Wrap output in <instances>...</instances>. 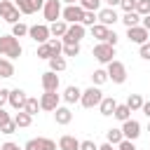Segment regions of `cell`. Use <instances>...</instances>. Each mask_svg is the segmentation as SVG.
<instances>
[{
    "instance_id": "9",
    "label": "cell",
    "mask_w": 150,
    "mask_h": 150,
    "mask_svg": "<svg viewBox=\"0 0 150 150\" xmlns=\"http://www.w3.org/2000/svg\"><path fill=\"white\" fill-rule=\"evenodd\" d=\"M61 0H45V7H42V14H45V21L52 23L56 19H61Z\"/></svg>"
},
{
    "instance_id": "17",
    "label": "cell",
    "mask_w": 150,
    "mask_h": 150,
    "mask_svg": "<svg viewBox=\"0 0 150 150\" xmlns=\"http://www.w3.org/2000/svg\"><path fill=\"white\" fill-rule=\"evenodd\" d=\"M54 120H56V124L66 127V124L73 122V110H70L68 105H59V108L54 110Z\"/></svg>"
},
{
    "instance_id": "51",
    "label": "cell",
    "mask_w": 150,
    "mask_h": 150,
    "mask_svg": "<svg viewBox=\"0 0 150 150\" xmlns=\"http://www.w3.org/2000/svg\"><path fill=\"white\" fill-rule=\"evenodd\" d=\"M7 120H12V117H9V112H7L5 108H0V124H2V122H7Z\"/></svg>"
},
{
    "instance_id": "38",
    "label": "cell",
    "mask_w": 150,
    "mask_h": 150,
    "mask_svg": "<svg viewBox=\"0 0 150 150\" xmlns=\"http://www.w3.org/2000/svg\"><path fill=\"white\" fill-rule=\"evenodd\" d=\"M134 12H138L141 16L150 14V0H136V9Z\"/></svg>"
},
{
    "instance_id": "40",
    "label": "cell",
    "mask_w": 150,
    "mask_h": 150,
    "mask_svg": "<svg viewBox=\"0 0 150 150\" xmlns=\"http://www.w3.org/2000/svg\"><path fill=\"white\" fill-rule=\"evenodd\" d=\"M96 21H98V19H96V12H84V16H82L80 23H82V26H94Z\"/></svg>"
},
{
    "instance_id": "50",
    "label": "cell",
    "mask_w": 150,
    "mask_h": 150,
    "mask_svg": "<svg viewBox=\"0 0 150 150\" xmlns=\"http://www.w3.org/2000/svg\"><path fill=\"white\" fill-rule=\"evenodd\" d=\"M141 110H143V115L150 120V101H143V105H141Z\"/></svg>"
},
{
    "instance_id": "29",
    "label": "cell",
    "mask_w": 150,
    "mask_h": 150,
    "mask_svg": "<svg viewBox=\"0 0 150 150\" xmlns=\"http://www.w3.org/2000/svg\"><path fill=\"white\" fill-rule=\"evenodd\" d=\"M23 110H26L28 115H33V117H35V115H38V110H40V101H38L35 96H28V98H26V105H23Z\"/></svg>"
},
{
    "instance_id": "57",
    "label": "cell",
    "mask_w": 150,
    "mask_h": 150,
    "mask_svg": "<svg viewBox=\"0 0 150 150\" xmlns=\"http://www.w3.org/2000/svg\"><path fill=\"white\" fill-rule=\"evenodd\" d=\"M0 89H2V87H0Z\"/></svg>"
},
{
    "instance_id": "47",
    "label": "cell",
    "mask_w": 150,
    "mask_h": 150,
    "mask_svg": "<svg viewBox=\"0 0 150 150\" xmlns=\"http://www.w3.org/2000/svg\"><path fill=\"white\" fill-rule=\"evenodd\" d=\"M117 40H120V38H117V33H115V30H110V35H108V40H105V42L115 47V45H117Z\"/></svg>"
},
{
    "instance_id": "53",
    "label": "cell",
    "mask_w": 150,
    "mask_h": 150,
    "mask_svg": "<svg viewBox=\"0 0 150 150\" xmlns=\"http://www.w3.org/2000/svg\"><path fill=\"white\" fill-rule=\"evenodd\" d=\"M45 7V0H33V9L38 12V9H42Z\"/></svg>"
},
{
    "instance_id": "55",
    "label": "cell",
    "mask_w": 150,
    "mask_h": 150,
    "mask_svg": "<svg viewBox=\"0 0 150 150\" xmlns=\"http://www.w3.org/2000/svg\"><path fill=\"white\" fill-rule=\"evenodd\" d=\"M61 2H66V5H77V0H61Z\"/></svg>"
},
{
    "instance_id": "46",
    "label": "cell",
    "mask_w": 150,
    "mask_h": 150,
    "mask_svg": "<svg viewBox=\"0 0 150 150\" xmlns=\"http://www.w3.org/2000/svg\"><path fill=\"white\" fill-rule=\"evenodd\" d=\"M0 150H23V148H19L16 143H12V141H7V143H2V145H0Z\"/></svg>"
},
{
    "instance_id": "3",
    "label": "cell",
    "mask_w": 150,
    "mask_h": 150,
    "mask_svg": "<svg viewBox=\"0 0 150 150\" xmlns=\"http://www.w3.org/2000/svg\"><path fill=\"white\" fill-rule=\"evenodd\" d=\"M101 98H103V91H101V87H94V84H91L89 89H84V91H82V96H80V103H82V108L91 110V108H98Z\"/></svg>"
},
{
    "instance_id": "20",
    "label": "cell",
    "mask_w": 150,
    "mask_h": 150,
    "mask_svg": "<svg viewBox=\"0 0 150 150\" xmlns=\"http://www.w3.org/2000/svg\"><path fill=\"white\" fill-rule=\"evenodd\" d=\"M89 28H91V38H96L98 42H105V40H108V35H110V28H108V26H103V23H98V21H96L94 26H89Z\"/></svg>"
},
{
    "instance_id": "21",
    "label": "cell",
    "mask_w": 150,
    "mask_h": 150,
    "mask_svg": "<svg viewBox=\"0 0 150 150\" xmlns=\"http://www.w3.org/2000/svg\"><path fill=\"white\" fill-rule=\"evenodd\" d=\"M12 120H14V124H16L19 129H26V127H30V124H33V115H28L26 110H16Z\"/></svg>"
},
{
    "instance_id": "6",
    "label": "cell",
    "mask_w": 150,
    "mask_h": 150,
    "mask_svg": "<svg viewBox=\"0 0 150 150\" xmlns=\"http://www.w3.org/2000/svg\"><path fill=\"white\" fill-rule=\"evenodd\" d=\"M28 38H30L33 42H38V45L47 42V40L52 38V33H49V23H35V26H28Z\"/></svg>"
},
{
    "instance_id": "32",
    "label": "cell",
    "mask_w": 150,
    "mask_h": 150,
    "mask_svg": "<svg viewBox=\"0 0 150 150\" xmlns=\"http://www.w3.org/2000/svg\"><path fill=\"white\" fill-rule=\"evenodd\" d=\"M127 105L131 108V112H134V110H141V105H143V96H141V94H129Z\"/></svg>"
},
{
    "instance_id": "2",
    "label": "cell",
    "mask_w": 150,
    "mask_h": 150,
    "mask_svg": "<svg viewBox=\"0 0 150 150\" xmlns=\"http://www.w3.org/2000/svg\"><path fill=\"white\" fill-rule=\"evenodd\" d=\"M105 73H108V80L115 82V84H124V82H127V66H124L122 61H117V59H112V61L108 63Z\"/></svg>"
},
{
    "instance_id": "10",
    "label": "cell",
    "mask_w": 150,
    "mask_h": 150,
    "mask_svg": "<svg viewBox=\"0 0 150 150\" xmlns=\"http://www.w3.org/2000/svg\"><path fill=\"white\" fill-rule=\"evenodd\" d=\"M82 16H84V9H82L80 5H66V7L61 9V19H63L66 23H80Z\"/></svg>"
},
{
    "instance_id": "41",
    "label": "cell",
    "mask_w": 150,
    "mask_h": 150,
    "mask_svg": "<svg viewBox=\"0 0 150 150\" xmlns=\"http://www.w3.org/2000/svg\"><path fill=\"white\" fill-rule=\"evenodd\" d=\"M138 56L145 59V61H150V40L143 42V45H138Z\"/></svg>"
},
{
    "instance_id": "54",
    "label": "cell",
    "mask_w": 150,
    "mask_h": 150,
    "mask_svg": "<svg viewBox=\"0 0 150 150\" xmlns=\"http://www.w3.org/2000/svg\"><path fill=\"white\" fill-rule=\"evenodd\" d=\"M103 2H105V5H108V7H117V5H120V2H122V0H103Z\"/></svg>"
},
{
    "instance_id": "36",
    "label": "cell",
    "mask_w": 150,
    "mask_h": 150,
    "mask_svg": "<svg viewBox=\"0 0 150 150\" xmlns=\"http://www.w3.org/2000/svg\"><path fill=\"white\" fill-rule=\"evenodd\" d=\"M63 56H77L80 54V42H70V45H63Z\"/></svg>"
},
{
    "instance_id": "44",
    "label": "cell",
    "mask_w": 150,
    "mask_h": 150,
    "mask_svg": "<svg viewBox=\"0 0 150 150\" xmlns=\"http://www.w3.org/2000/svg\"><path fill=\"white\" fill-rule=\"evenodd\" d=\"M80 150H98V145L87 138V141H80Z\"/></svg>"
},
{
    "instance_id": "19",
    "label": "cell",
    "mask_w": 150,
    "mask_h": 150,
    "mask_svg": "<svg viewBox=\"0 0 150 150\" xmlns=\"http://www.w3.org/2000/svg\"><path fill=\"white\" fill-rule=\"evenodd\" d=\"M59 150H80V141L70 134H63L59 138Z\"/></svg>"
},
{
    "instance_id": "16",
    "label": "cell",
    "mask_w": 150,
    "mask_h": 150,
    "mask_svg": "<svg viewBox=\"0 0 150 150\" xmlns=\"http://www.w3.org/2000/svg\"><path fill=\"white\" fill-rule=\"evenodd\" d=\"M80 96H82V89H80V87H75V84L66 87V89H63V94H61V98H63V103H66V105L80 103Z\"/></svg>"
},
{
    "instance_id": "5",
    "label": "cell",
    "mask_w": 150,
    "mask_h": 150,
    "mask_svg": "<svg viewBox=\"0 0 150 150\" xmlns=\"http://www.w3.org/2000/svg\"><path fill=\"white\" fill-rule=\"evenodd\" d=\"M19 9L14 5V0H0V19L7 23H16L19 21Z\"/></svg>"
},
{
    "instance_id": "28",
    "label": "cell",
    "mask_w": 150,
    "mask_h": 150,
    "mask_svg": "<svg viewBox=\"0 0 150 150\" xmlns=\"http://www.w3.org/2000/svg\"><path fill=\"white\" fill-rule=\"evenodd\" d=\"M47 45H49V49H52V56H63V54H61V52H63V42H61V38H49Z\"/></svg>"
},
{
    "instance_id": "42",
    "label": "cell",
    "mask_w": 150,
    "mask_h": 150,
    "mask_svg": "<svg viewBox=\"0 0 150 150\" xmlns=\"http://www.w3.org/2000/svg\"><path fill=\"white\" fill-rule=\"evenodd\" d=\"M117 150H136V145H134V141H129V138H122V141L117 143Z\"/></svg>"
},
{
    "instance_id": "26",
    "label": "cell",
    "mask_w": 150,
    "mask_h": 150,
    "mask_svg": "<svg viewBox=\"0 0 150 150\" xmlns=\"http://www.w3.org/2000/svg\"><path fill=\"white\" fill-rule=\"evenodd\" d=\"M66 56H52L49 59V70H54V73H61V70H66Z\"/></svg>"
},
{
    "instance_id": "35",
    "label": "cell",
    "mask_w": 150,
    "mask_h": 150,
    "mask_svg": "<svg viewBox=\"0 0 150 150\" xmlns=\"http://www.w3.org/2000/svg\"><path fill=\"white\" fill-rule=\"evenodd\" d=\"M35 141H38V148H40V150H56V141H52V138L40 136V138H35Z\"/></svg>"
},
{
    "instance_id": "31",
    "label": "cell",
    "mask_w": 150,
    "mask_h": 150,
    "mask_svg": "<svg viewBox=\"0 0 150 150\" xmlns=\"http://www.w3.org/2000/svg\"><path fill=\"white\" fill-rule=\"evenodd\" d=\"M14 5H16V9H19L21 14H35L33 0H14Z\"/></svg>"
},
{
    "instance_id": "56",
    "label": "cell",
    "mask_w": 150,
    "mask_h": 150,
    "mask_svg": "<svg viewBox=\"0 0 150 150\" xmlns=\"http://www.w3.org/2000/svg\"><path fill=\"white\" fill-rule=\"evenodd\" d=\"M148 131H150V124H148Z\"/></svg>"
},
{
    "instance_id": "15",
    "label": "cell",
    "mask_w": 150,
    "mask_h": 150,
    "mask_svg": "<svg viewBox=\"0 0 150 150\" xmlns=\"http://www.w3.org/2000/svg\"><path fill=\"white\" fill-rule=\"evenodd\" d=\"M26 98H28V96H26V91L16 87V89H9V98H7V103H9L14 110H23V105H26Z\"/></svg>"
},
{
    "instance_id": "34",
    "label": "cell",
    "mask_w": 150,
    "mask_h": 150,
    "mask_svg": "<svg viewBox=\"0 0 150 150\" xmlns=\"http://www.w3.org/2000/svg\"><path fill=\"white\" fill-rule=\"evenodd\" d=\"M12 35H14V38H23V35H28V26L21 23V21L12 23Z\"/></svg>"
},
{
    "instance_id": "39",
    "label": "cell",
    "mask_w": 150,
    "mask_h": 150,
    "mask_svg": "<svg viewBox=\"0 0 150 150\" xmlns=\"http://www.w3.org/2000/svg\"><path fill=\"white\" fill-rule=\"evenodd\" d=\"M16 129H19V127L14 124V120H7V122H2V124H0V131H2V134H7V136H9V134H14Z\"/></svg>"
},
{
    "instance_id": "48",
    "label": "cell",
    "mask_w": 150,
    "mask_h": 150,
    "mask_svg": "<svg viewBox=\"0 0 150 150\" xmlns=\"http://www.w3.org/2000/svg\"><path fill=\"white\" fill-rule=\"evenodd\" d=\"M23 150H40V148H38V141H35V138H30V141L23 145Z\"/></svg>"
},
{
    "instance_id": "12",
    "label": "cell",
    "mask_w": 150,
    "mask_h": 150,
    "mask_svg": "<svg viewBox=\"0 0 150 150\" xmlns=\"http://www.w3.org/2000/svg\"><path fill=\"white\" fill-rule=\"evenodd\" d=\"M127 38H129V42H134V45H143V42H148V40H150V33L138 23V26L127 28Z\"/></svg>"
},
{
    "instance_id": "37",
    "label": "cell",
    "mask_w": 150,
    "mask_h": 150,
    "mask_svg": "<svg viewBox=\"0 0 150 150\" xmlns=\"http://www.w3.org/2000/svg\"><path fill=\"white\" fill-rule=\"evenodd\" d=\"M38 59H45V61H49V59H52V49H49V45H47V42L38 45Z\"/></svg>"
},
{
    "instance_id": "24",
    "label": "cell",
    "mask_w": 150,
    "mask_h": 150,
    "mask_svg": "<svg viewBox=\"0 0 150 150\" xmlns=\"http://www.w3.org/2000/svg\"><path fill=\"white\" fill-rule=\"evenodd\" d=\"M112 117H115V120H120V122H124V120H129V117H131V108H129L127 103H117V105H115Z\"/></svg>"
},
{
    "instance_id": "13",
    "label": "cell",
    "mask_w": 150,
    "mask_h": 150,
    "mask_svg": "<svg viewBox=\"0 0 150 150\" xmlns=\"http://www.w3.org/2000/svg\"><path fill=\"white\" fill-rule=\"evenodd\" d=\"M96 19H98V23H103V26H108V28L120 21L115 7H103V9H98V12H96Z\"/></svg>"
},
{
    "instance_id": "7",
    "label": "cell",
    "mask_w": 150,
    "mask_h": 150,
    "mask_svg": "<svg viewBox=\"0 0 150 150\" xmlns=\"http://www.w3.org/2000/svg\"><path fill=\"white\" fill-rule=\"evenodd\" d=\"M84 35H87V26H82V23H68V30H66V35L61 38V42H63V45L80 42Z\"/></svg>"
},
{
    "instance_id": "8",
    "label": "cell",
    "mask_w": 150,
    "mask_h": 150,
    "mask_svg": "<svg viewBox=\"0 0 150 150\" xmlns=\"http://www.w3.org/2000/svg\"><path fill=\"white\" fill-rule=\"evenodd\" d=\"M38 101H40V110L54 112V110L59 108V103H61V94H59V91H45Z\"/></svg>"
},
{
    "instance_id": "1",
    "label": "cell",
    "mask_w": 150,
    "mask_h": 150,
    "mask_svg": "<svg viewBox=\"0 0 150 150\" xmlns=\"http://www.w3.org/2000/svg\"><path fill=\"white\" fill-rule=\"evenodd\" d=\"M21 54H23V47L19 45V38H14L12 33L9 35H0V56L19 59Z\"/></svg>"
},
{
    "instance_id": "22",
    "label": "cell",
    "mask_w": 150,
    "mask_h": 150,
    "mask_svg": "<svg viewBox=\"0 0 150 150\" xmlns=\"http://www.w3.org/2000/svg\"><path fill=\"white\" fill-rule=\"evenodd\" d=\"M66 30H68V23H66L63 19H56V21L49 23V33H52V38H63Z\"/></svg>"
},
{
    "instance_id": "30",
    "label": "cell",
    "mask_w": 150,
    "mask_h": 150,
    "mask_svg": "<svg viewBox=\"0 0 150 150\" xmlns=\"http://www.w3.org/2000/svg\"><path fill=\"white\" fill-rule=\"evenodd\" d=\"M101 2H103V0H77V5H80L84 12H98V9H101Z\"/></svg>"
},
{
    "instance_id": "49",
    "label": "cell",
    "mask_w": 150,
    "mask_h": 150,
    "mask_svg": "<svg viewBox=\"0 0 150 150\" xmlns=\"http://www.w3.org/2000/svg\"><path fill=\"white\" fill-rule=\"evenodd\" d=\"M141 26L150 33V14H145V16H141Z\"/></svg>"
},
{
    "instance_id": "25",
    "label": "cell",
    "mask_w": 150,
    "mask_h": 150,
    "mask_svg": "<svg viewBox=\"0 0 150 150\" xmlns=\"http://www.w3.org/2000/svg\"><path fill=\"white\" fill-rule=\"evenodd\" d=\"M120 21H122L127 28H131V26H138V23H141V14H138V12H124V16H120Z\"/></svg>"
},
{
    "instance_id": "33",
    "label": "cell",
    "mask_w": 150,
    "mask_h": 150,
    "mask_svg": "<svg viewBox=\"0 0 150 150\" xmlns=\"http://www.w3.org/2000/svg\"><path fill=\"white\" fill-rule=\"evenodd\" d=\"M122 138H124V136H122V129H108V131H105V141L112 143V145H117Z\"/></svg>"
},
{
    "instance_id": "52",
    "label": "cell",
    "mask_w": 150,
    "mask_h": 150,
    "mask_svg": "<svg viewBox=\"0 0 150 150\" xmlns=\"http://www.w3.org/2000/svg\"><path fill=\"white\" fill-rule=\"evenodd\" d=\"M98 150H117V145H112V143H103V145H98Z\"/></svg>"
},
{
    "instance_id": "4",
    "label": "cell",
    "mask_w": 150,
    "mask_h": 150,
    "mask_svg": "<svg viewBox=\"0 0 150 150\" xmlns=\"http://www.w3.org/2000/svg\"><path fill=\"white\" fill-rule=\"evenodd\" d=\"M91 54H94V59H96L98 63L108 66V63L115 59V47H112V45H108V42H96V45H94V49H91Z\"/></svg>"
},
{
    "instance_id": "43",
    "label": "cell",
    "mask_w": 150,
    "mask_h": 150,
    "mask_svg": "<svg viewBox=\"0 0 150 150\" xmlns=\"http://www.w3.org/2000/svg\"><path fill=\"white\" fill-rule=\"evenodd\" d=\"M120 7H122V12H134L136 9V0H122Z\"/></svg>"
},
{
    "instance_id": "11",
    "label": "cell",
    "mask_w": 150,
    "mask_h": 150,
    "mask_svg": "<svg viewBox=\"0 0 150 150\" xmlns=\"http://www.w3.org/2000/svg\"><path fill=\"white\" fill-rule=\"evenodd\" d=\"M120 129H122V136L129 138V141H136V138L141 136V122H138V120H131V117H129V120L122 122Z\"/></svg>"
},
{
    "instance_id": "14",
    "label": "cell",
    "mask_w": 150,
    "mask_h": 150,
    "mask_svg": "<svg viewBox=\"0 0 150 150\" xmlns=\"http://www.w3.org/2000/svg\"><path fill=\"white\" fill-rule=\"evenodd\" d=\"M40 82H42V89H45V91H59V84H61V80H59V75H56L54 70L42 73Z\"/></svg>"
},
{
    "instance_id": "45",
    "label": "cell",
    "mask_w": 150,
    "mask_h": 150,
    "mask_svg": "<svg viewBox=\"0 0 150 150\" xmlns=\"http://www.w3.org/2000/svg\"><path fill=\"white\" fill-rule=\"evenodd\" d=\"M7 98H9V89H0V108H5V103H7Z\"/></svg>"
},
{
    "instance_id": "18",
    "label": "cell",
    "mask_w": 150,
    "mask_h": 150,
    "mask_svg": "<svg viewBox=\"0 0 150 150\" xmlns=\"http://www.w3.org/2000/svg\"><path fill=\"white\" fill-rule=\"evenodd\" d=\"M115 105H117V101H115L112 96H103L101 103H98V110H101L103 117H110V115L115 112Z\"/></svg>"
},
{
    "instance_id": "23",
    "label": "cell",
    "mask_w": 150,
    "mask_h": 150,
    "mask_svg": "<svg viewBox=\"0 0 150 150\" xmlns=\"http://www.w3.org/2000/svg\"><path fill=\"white\" fill-rule=\"evenodd\" d=\"M0 77H14V63L7 56H0Z\"/></svg>"
},
{
    "instance_id": "27",
    "label": "cell",
    "mask_w": 150,
    "mask_h": 150,
    "mask_svg": "<svg viewBox=\"0 0 150 150\" xmlns=\"http://www.w3.org/2000/svg\"><path fill=\"white\" fill-rule=\"evenodd\" d=\"M108 82V73L103 70V68H96L94 73H91V84L94 87H101V84H105Z\"/></svg>"
}]
</instances>
